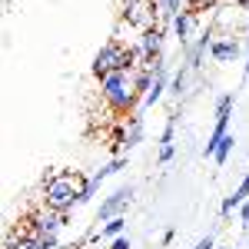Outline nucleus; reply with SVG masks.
Here are the masks:
<instances>
[{
  "label": "nucleus",
  "mask_w": 249,
  "mask_h": 249,
  "mask_svg": "<svg viewBox=\"0 0 249 249\" xmlns=\"http://www.w3.org/2000/svg\"><path fill=\"white\" fill-rule=\"evenodd\" d=\"M190 67H179L176 73H173V80H170V96L173 100H183L186 96V90H190Z\"/></svg>",
  "instance_id": "2eb2a0df"
},
{
  "label": "nucleus",
  "mask_w": 249,
  "mask_h": 249,
  "mask_svg": "<svg viewBox=\"0 0 249 249\" xmlns=\"http://www.w3.org/2000/svg\"><path fill=\"white\" fill-rule=\"evenodd\" d=\"M170 63H166V57L156 60L153 63V87H150V93L143 96V103H140V110H146V107H156L160 100H163V93H170Z\"/></svg>",
  "instance_id": "6e6552de"
},
{
  "label": "nucleus",
  "mask_w": 249,
  "mask_h": 249,
  "mask_svg": "<svg viewBox=\"0 0 249 249\" xmlns=\"http://www.w3.org/2000/svg\"><path fill=\"white\" fill-rule=\"evenodd\" d=\"M143 133H146V126H143V110H136V113H130V120H126V130L120 133V146H126V150L140 146V143H143Z\"/></svg>",
  "instance_id": "f8f14e48"
},
{
  "label": "nucleus",
  "mask_w": 249,
  "mask_h": 249,
  "mask_svg": "<svg viewBox=\"0 0 249 249\" xmlns=\"http://www.w3.org/2000/svg\"><path fill=\"white\" fill-rule=\"evenodd\" d=\"M213 40H216V34H213V30H203V34L193 40L190 47H183V67H190L193 73H196V70L203 67V57L210 53Z\"/></svg>",
  "instance_id": "1a4fd4ad"
},
{
  "label": "nucleus",
  "mask_w": 249,
  "mask_h": 249,
  "mask_svg": "<svg viewBox=\"0 0 249 249\" xmlns=\"http://www.w3.org/2000/svg\"><path fill=\"white\" fill-rule=\"evenodd\" d=\"M232 103H236V96L232 93H223L216 100V120H230L232 116Z\"/></svg>",
  "instance_id": "a211bd4d"
},
{
  "label": "nucleus",
  "mask_w": 249,
  "mask_h": 249,
  "mask_svg": "<svg viewBox=\"0 0 249 249\" xmlns=\"http://www.w3.org/2000/svg\"><path fill=\"white\" fill-rule=\"evenodd\" d=\"M246 199H249V173L243 176V183H239V186H236V190H232L230 196L223 199V206H219V213H223V216H230V213H232V210H239V206H243Z\"/></svg>",
  "instance_id": "ddd939ff"
},
{
  "label": "nucleus",
  "mask_w": 249,
  "mask_h": 249,
  "mask_svg": "<svg viewBox=\"0 0 249 249\" xmlns=\"http://www.w3.org/2000/svg\"><path fill=\"white\" fill-rule=\"evenodd\" d=\"M239 223H243V230H249V199L239 206Z\"/></svg>",
  "instance_id": "5701e85b"
},
{
  "label": "nucleus",
  "mask_w": 249,
  "mask_h": 249,
  "mask_svg": "<svg viewBox=\"0 0 249 249\" xmlns=\"http://www.w3.org/2000/svg\"><path fill=\"white\" fill-rule=\"evenodd\" d=\"M193 249H216V246H213V236H203V239H199Z\"/></svg>",
  "instance_id": "b1692460"
},
{
  "label": "nucleus",
  "mask_w": 249,
  "mask_h": 249,
  "mask_svg": "<svg viewBox=\"0 0 249 249\" xmlns=\"http://www.w3.org/2000/svg\"><path fill=\"white\" fill-rule=\"evenodd\" d=\"M130 199H133V186H120V190H113L110 196H103V199H100V210H96V223L103 226V223H110L116 216H126Z\"/></svg>",
  "instance_id": "39448f33"
},
{
  "label": "nucleus",
  "mask_w": 249,
  "mask_h": 249,
  "mask_svg": "<svg viewBox=\"0 0 249 249\" xmlns=\"http://www.w3.org/2000/svg\"><path fill=\"white\" fill-rule=\"evenodd\" d=\"M173 156H176V143H160V150H156V163L166 166Z\"/></svg>",
  "instance_id": "aec40b11"
},
{
  "label": "nucleus",
  "mask_w": 249,
  "mask_h": 249,
  "mask_svg": "<svg viewBox=\"0 0 249 249\" xmlns=\"http://www.w3.org/2000/svg\"><path fill=\"white\" fill-rule=\"evenodd\" d=\"M173 236H176V230H173V226H170V230L163 232V243H166V246H170V243H173Z\"/></svg>",
  "instance_id": "393cba45"
},
{
  "label": "nucleus",
  "mask_w": 249,
  "mask_h": 249,
  "mask_svg": "<svg viewBox=\"0 0 249 249\" xmlns=\"http://www.w3.org/2000/svg\"><path fill=\"white\" fill-rule=\"evenodd\" d=\"M133 87H136V93H140V103H143V96L150 93V87H153V67H136L133 70Z\"/></svg>",
  "instance_id": "dca6fc26"
},
{
  "label": "nucleus",
  "mask_w": 249,
  "mask_h": 249,
  "mask_svg": "<svg viewBox=\"0 0 249 249\" xmlns=\"http://www.w3.org/2000/svg\"><path fill=\"white\" fill-rule=\"evenodd\" d=\"M67 223H70V213H53V210H47V206H43L37 216H30L27 230L34 232V236H57Z\"/></svg>",
  "instance_id": "0eeeda50"
},
{
  "label": "nucleus",
  "mask_w": 249,
  "mask_h": 249,
  "mask_svg": "<svg viewBox=\"0 0 249 249\" xmlns=\"http://www.w3.org/2000/svg\"><path fill=\"white\" fill-rule=\"evenodd\" d=\"M80 193L83 179L77 173H53L43 183V206L53 213H73V206H80Z\"/></svg>",
  "instance_id": "f03ea898"
},
{
  "label": "nucleus",
  "mask_w": 249,
  "mask_h": 249,
  "mask_svg": "<svg viewBox=\"0 0 249 249\" xmlns=\"http://www.w3.org/2000/svg\"><path fill=\"white\" fill-rule=\"evenodd\" d=\"M243 70H246V77H249V53H246V67H243Z\"/></svg>",
  "instance_id": "a878e982"
},
{
  "label": "nucleus",
  "mask_w": 249,
  "mask_h": 249,
  "mask_svg": "<svg viewBox=\"0 0 249 249\" xmlns=\"http://www.w3.org/2000/svg\"><path fill=\"white\" fill-rule=\"evenodd\" d=\"M179 10H183V0H160V17L166 20V23H170Z\"/></svg>",
  "instance_id": "6ab92c4d"
},
{
  "label": "nucleus",
  "mask_w": 249,
  "mask_h": 249,
  "mask_svg": "<svg viewBox=\"0 0 249 249\" xmlns=\"http://www.w3.org/2000/svg\"><path fill=\"white\" fill-rule=\"evenodd\" d=\"M232 146H236V136H232V133H226V136H223V140H219V146H216V153H213V160H216V163L223 166V163L230 160Z\"/></svg>",
  "instance_id": "f3484780"
},
{
  "label": "nucleus",
  "mask_w": 249,
  "mask_h": 249,
  "mask_svg": "<svg viewBox=\"0 0 249 249\" xmlns=\"http://www.w3.org/2000/svg\"><path fill=\"white\" fill-rule=\"evenodd\" d=\"M110 249H130V236H116V239H110Z\"/></svg>",
  "instance_id": "4be33fe9"
},
{
  "label": "nucleus",
  "mask_w": 249,
  "mask_h": 249,
  "mask_svg": "<svg viewBox=\"0 0 249 249\" xmlns=\"http://www.w3.org/2000/svg\"><path fill=\"white\" fill-rule=\"evenodd\" d=\"M163 47H166V34H163V27L143 30V34H140V43H136V57H140L143 67H153L156 60H163Z\"/></svg>",
  "instance_id": "423d86ee"
},
{
  "label": "nucleus",
  "mask_w": 249,
  "mask_h": 249,
  "mask_svg": "<svg viewBox=\"0 0 249 249\" xmlns=\"http://www.w3.org/2000/svg\"><path fill=\"white\" fill-rule=\"evenodd\" d=\"M100 96L116 113H136L140 110V93L133 87V70H116L100 80Z\"/></svg>",
  "instance_id": "f257e3e1"
},
{
  "label": "nucleus",
  "mask_w": 249,
  "mask_h": 249,
  "mask_svg": "<svg viewBox=\"0 0 249 249\" xmlns=\"http://www.w3.org/2000/svg\"><path fill=\"white\" fill-rule=\"evenodd\" d=\"M173 136H176V116L166 120V126H163V133H160V143H176Z\"/></svg>",
  "instance_id": "412c9836"
},
{
  "label": "nucleus",
  "mask_w": 249,
  "mask_h": 249,
  "mask_svg": "<svg viewBox=\"0 0 249 249\" xmlns=\"http://www.w3.org/2000/svg\"><path fill=\"white\" fill-rule=\"evenodd\" d=\"M123 17H126V27H136L143 34V30H153L156 27L160 7H156V0H126Z\"/></svg>",
  "instance_id": "20e7f679"
},
{
  "label": "nucleus",
  "mask_w": 249,
  "mask_h": 249,
  "mask_svg": "<svg viewBox=\"0 0 249 249\" xmlns=\"http://www.w3.org/2000/svg\"><path fill=\"white\" fill-rule=\"evenodd\" d=\"M216 249H219V246H216Z\"/></svg>",
  "instance_id": "bb28decb"
},
{
  "label": "nucleus",
  "mask_w": 249,
  "mask_h": 249,
  "mask_svg": "<svg viewBox=\"0 0 249 249\" xmlns=\"http://www.w3.org/2000/svg\"><path fill=\"white\" fill-rule=\"evenodd\" d=\"M170 27H173V37L179 40V47H190V43H193V34H196V10L183 7V10L170 20Z\"/></svg>",
  "instance_id": "9b49d317"
},
{
  "label": "nucleus",
  "mask_w": 249,
  "mask_h": 249,
  "mask_svg": "<svg viewBox=\"0 0 249 249\" xmlns=\"http://www.w3.org/2000/svg\"><path fill=\"white\" fill-rule=\"evenodd\" d=\"M136 67H140L136 50L123 47V40H120V37L107 40V43L93 53V77L96 80L110 77V73H116V70H136Z\"/></svg>",
  "instance_id": "7ed1b4c3"
},
{
  "label": "nucleus",
  "mask_w": 249,
  "mask_h": 249,
  "mask_svg": "<svg viewBox=\"0 0 249 249\" xmlns=\"http://www.w3.org/2000/svg\"><path fill=\"white\" fill-rule=\"evenodd\" d=\"M239 53H243V43H239V37H232V34L216 37V40H213V47H210V57L216 60V63H236Z\"/></svg>",
  "instance_id": "9d476101"
},
{
  "label": "nucleus",
  "mask_w": 249,
  "mask_h": 249,
  "mask_svg": "<svg viewBox=\"0 0 249 249\" xmlns=\"http://www.w3.org/2000/svg\"><path fill=\"white\" fill-rule=\"evenodd\" d=\"M116 236H126V216H116L110 223H103V226L93 230L87 239H116Z\"/></svg>",
  "instance_id": "4468645a"
}]
</instances>
